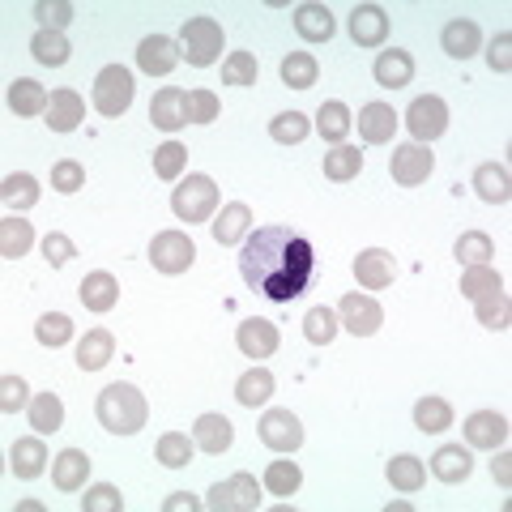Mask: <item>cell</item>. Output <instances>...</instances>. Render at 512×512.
<instances>
[{
	"label": "cell",
	"instance_id": "54",
	"mask_svg": "<svg viewBox=\"0 0 512 512\" xmlns=\"http://www.w3.org/2000/svg\"><path fill=\"white\" fill-rule=\"evenodd\" d=\"M120 508H124V495L111 483H99L82 495V512H120Z\"/></svg>",
	"mask_w": 512,
	"mask_h": 512
},
{
	"label": "cell",
	"instance_id": "23",
	"mask_svg": "<svg viewBox=\"0 0 512 512\" xmlns=\"http://www.w3.org/2000/svg\"><path fill=\"white\" fill-rule=\"evenodd\" d=\"M248 227H252V210L244 201H231V205H222V214L210 222V231L222 248H231L239 244V239H248Z\"/></svg>",
	"mask_w": 512,
	"mask_h": 512
},
{
	"label": "cell",
	"instance_id": "11",
	"mask_svg": "<svg viewBox=\"0 0 512 512\" xmlns=\"http://www.w3.org/2000/svg\"><path fill=\"white\" fill-rule=\"evenodd\" d=\"M431 167H436V154H431L427 146H419V141H410V146H397L393 158H389L393 180H397V184H406V188L423 184L427 175H431Z\"/></svg>",
	"mask_w": 512,
	"mask_h": 512
},
{
	"label": "cell",
	"instance_id": "42",
	"mask_svg": "<svg viewBox=\"0 0 512 512\" xmlns=\"http://www.w3.org/2000/svg\"><path fill=\"white\" fill-rule=\"evenodd\" d=\"M308 133H312V120L303 111H282V116L269 120V137L282 141V146H299Z\"/></svg>",
	"mask_w": 512,
	"mask_h": 512
},
{
	"label": "cell",
	"instance_id": "58",
	"mask_svg": "<svg viewBox=\"0 0 512 512\" xmlns=\"http://www.w3.org/2000/svg\"><path fill=\"white\" fill-rule=\"evenodd\" d=\"M487 64L495 73H508L512 69V35L508 30H500V35L491 39V47H487Z\"/></svg>",
	"mask_w": 512,
	"mask_h": 512
},
{
	"label": "cell",
	"instance_id": "38",
	"mask_svg": "<svg viewBox=\"0 0 512 512\" xmlns=\"http://www.w3.org/2000/svg\"><path fill=\"white\" fill-rule=\"evenodd\" d=\"M30 244H35V227L22 218H5L0 222V256L5 261H18V256L30 252Z\"/></svg>",
	"mask_w": 512,
	"mask_h": 512
},
{
	"label": "cell",
	"instance_id": "45",
	"mask_svg": "<svg viewBox=\"0 0 512 512\" xmlns=\"http://www.w3.org/2000/svg\"><path fill=\"white\" fill-rule=\"evenodd\" d=\"M303 487V474L295 461H269V470H265V491L269 495H295Z\"/></svg>",
	"mask_w": 512,
	"mask_h": 512
},
{
	"label": "cell",
	"instance_id": "41",
	"mask_svg": "<svg viewBox=\"0 0 512 512\" xmlns=\"http://www.w3.org/2000/svg\"><path fill=\"white\" fill-rule=\"evenodd\" d=\"M414 427L419 431H444V427H453V406L444 402V397H423L419 406H414Z\"/></svg>",
	"mask_w": 512,
	"mask_h": 512
},
{
	"label": "cell",
	"instance_id": "24",
	"mask_svg": "<svg viewBox=\"0 0 512 512\" xmlns=\"http://www.w3.org/2000/svg\"><path fill=\"white\" fill-rule=\"evenodd\" d=\"M372 73H376V82H380V86L402 90V86H410V77H414V56L402 52V47H389V52H380V56H376Z\"/></svg>",
	"mask_w": 512,
	"mask_h": 512
},
{
	"label": "cell",
	"instance_id": "47",
	"mask_svg": "<svg viewBox=\"0 0 512 512\" xmlns=\"http://www.w3.org/2000/svg\"><path fill=\"white\" fill-rule=\"evenodd\" d=\"M303 333H308L312 346H329L333 338H338V312L333 308H312L308 316H303Z\"/></svg>",
	"mask_w": 512,
	"mask_h": 512
},
{
	"label": "cell",
	"instance_id": "46",
	"mask_svg": "<svg viewBox=\"0 0 512 512\" xmlns=\"http://www.w3.org/2000/svg\"><path fill=\"white\" fill-rule=\"evenodd\" d=\"M188 167V150L180 146V141H163V146L154 150V175L158 180H180Z\"/></svg>",
	"mask_w": 512,
	"mask_h": 512
},
{
	"label": "cell",
	"instance_id": "30",
	"mask_svg": "<svg viewBox=\"0 0 512 512\" xmlns=\"http://www.w3.org/2000/svg\"><path fill=\"white\" fill-rule=\"evenodd\" d=\"M295 30L308 43H329L333 39V13L329 5H299L295 9Z\"/></svg>",
	"mask_w": 512,
	"mask_h": 512
},
{
	"label": "cell",
	"instance_id": "14",
	"mask_svg": "<svg viewBox=\"0 0 512 512\" xmlns=\"http://www.w3.org/2000/svg\"><path fill=\"white\" fill-rule=\"evenodd\" d=\"M350 39L359 47H380L389 39V13L380 5H355L350 9Z\"/></svg>",
	"mask_w": 512,
	"mask_h": 512
},
{
	"label": "cell",
	"instance_id": "59",
	"mask_svg": "<svg viewBox=\"0 0 512 512\" xmlns=\"http://www.w3.org/2000/svg\"><path fill=\"white\" fill-rule=\"evenodd\" d=\"M508 461H512L508 453H500V457L491 461V474H495V483H500V487H508V483H512V466H508Z\"/></svg>",
	"mask_w": 512,
	"mask_h": 512
},
{
	"label": "cell",
	"instance_id": "49",
	"mask_svg": "<svg viewBox=\"0 0 512 512\" xmlns=\"http://www.w3.org/2000/svg\"><path fill=\"white\" fill-rule=\"evenodd\" d=\"M256 56L252 52H231L222 60V86H256Z\"/></svg>",
	"mask_w": 512,
	"mask_h": 512
},
{
	"label": "cell",
	"instance_id": "3",
	"mask_svg": "<svg viewBox=\"0 0 512 512\" xmlns=\"http://www.w3.org/2000/svg\"><path fill=\"white\" fill-rule=\"evenodd\" d=\"M171 210L180 222H210V214L218 210V184L210 180V175H188V180L175 188L171 197Z\"/></svg>",
	"mask_w": 512,
	"mask_h": 512
},
{
	"label": "cell",
	"instance_id": "1",
	"mask_svg": "<svg viewBox=\"0 0 512 512\" xmlns=\"http://www.w3.org/2000/svg\"><path fill=\"white\" fill-rule=\"evenodd\" d=\"M239 278L269 303H291L316 278V248L295 227H256L239 248Z\"/></svg>",
	"mask_w": 512,
	"mask_h": 512
},
{
	"label": "cell",
	"instance_id": "27",
	"mask_svg": "<svg viewBox=\"0 0 512 512\" xmlns=\"http://www.w3.org/2000/svg\"><path fill=\"white\" fill-rule=\"evenodd\" d=\"M9 470L30 483V478H39L47 470V448H43V436H30V440H18L9 448Z\"/></svg>",
	"mask_w": 512,
	"mask_h": 512
},
{
	"label": "cell",
	"instance_id": "26",
	"mask_svg": "<svg viewBox=\"0 0 512 512\" xmlns=\"http://www.w3.org/2000/svg\"><path fill=\"white\" fill-rule=\"evenodd\" d=\"M86 478H90V457L82 448H64V453L52 461V483L60 491H82Z\"/></svg>",
	"mask_w": 512,
	"mask_h": 512
},
{
	"label": "cell",
	"instance_id": "7",
	"mask_svg": "<svg viewBox=\"0 0 512 512\" xmlns=\"http://www.w3.org/2000/svg\"><path fill=\"white\" fill-rule=\"evenodd\" d=\"M197 261V248H192V239L184 231H163L150 239V265L158 274H184Z\"/></svg>",
	"mask_w": 512,
	"mask_h": 512
},
{
	"label": "cell",
	"instance_id": "32",
	"mask_svg": "<svg viewBox=\"0 0 512 512\" xmlns=\"http://www.w3.org/2000/svg\"><path fill=\"white\" fill-rule=\"evenodd\" d=\"M474 192L483 197L487 205H508L512 197V188H508V167L500 163H483L474 171Z\"/></svg>",
	"mask_w": 512,
	"mask_h": 512
},
{
	"label": "cell",
	"instance_id": "20",
	"mask_svg": "<svg viewBox=\"0 0 512 512\" xmlns=\"http://www.w3.org/2000/svg\"><path fill=\"white\" fill-rule=\"evenodd\" d=\"M231 440H235V427H231L227 414H201L197 427H192V444L205 448V453H210V457L227 453Z\"/></svg>",
	"mask_w": 512,
	"mask_h": 512
},
{
	"label": "cell",
	"instance_id": "44",
	"mask_svg": "<svg viewBox=\"0 0 512 512\" xmlns=\"http://www.w3.org/2000/svg\"><path fill=\"white\" fill-rule=\"evenodd\" d=\"M453 252H457L461 265H487L495 256V244H491V235H483V231H466L453 244Z\"/></svg>",
	"mask_w": 512,
	"mask_h": 512
},
{
	"label": "cell",
	"instance_id": "36",
	"mask_svg": "<svg viewBox=\"0 0 512 512\" xmlns=\"http://www.w3.org/2000/svg\"><path fill=\"white\" fill-rule=\"evenodd\" d=\"M60 423H64V406L52 389L30 397V427H35L39 436H52V431H60Z\"/></svg>",
	"mask_w": 512,
	"mask_h": 512
},
{
	"label": "cell",
	"instance_id": "35",
	"mask_svg": "<svg viewBox=\"0 0 512 512\" xmlns=\"http://www.w3.org/2000/svg\"><path fill=\"white\" fill-rule=\"evenodd\" d=\"M269 397H274V376H269L265 367H252V372L239 376V384H235V402L239 406L256 410V406H265Z\"/></svg>",
	"mask_w": 512,
	"mask_h": 512
},
{
	"label": "cell",
	"instance_id": "22",
	"mask_svg": "<svg viewBox=\"0 0 512 512\" xmlns=\"http://www.w3.org/2000/svg\"><path fill=\"white\" fill-rule=\"evenodd\" d=\"M82 303H86V312H111L120 303V282L107 274V269H94V274L82 278Z\"/></svg>",
	"mask_w": 512,
	"mask_h": 512
},
{
	"label": "cell",
	"instance_id": "9",
	"mask_svg": "<svg viewBox=\"0 0 512 512\" xmlns=\"http://www.w3.org/2000/svg\"><path fill=\"white\" fill-rule=\"evenodd\" d=\"M338 325L346 333H355V338H372V333L384 325V312L372 295H346L338 303Z\"/></svg>",
	"mask_w": 512,
	"mask_h": 512
},
{
	"label": "cell",
	"instance_id": "5",
	"mask_svg": "<svg viewBox=\"0 0 512 512\" xmlns=\"http://www.w3.org/2000/svg\"><path fill=\"white\" fill-rule=\"evenodd\" d=\"M94 107H99V116H124L133 107V73L124 64H107L94 77Z\"/></svg>",
	"mask_w": 512,
	"mask_h": 512
},
{
	"label": "cell",
	"instance_id": "53",
	"mask_svg": "<svg viewBox=\"0 0 512 512\" xmlns=\"http://www.w3.org/2000/svg\"><path fill=\"white\" fill-rule=\"evenodd\" d=\"M35 18H39V30H64L73 22V5L69 0H39Z\"/></svg>",
	"mask_w": 512,
	"mask_h": 512
},
{
	"label": "cell",
	"instance_id": "43",
	"mask_svg": "<svg viewBox=\"0 0 512 512\" xmlns=\"http://www.w3.org/2000/svg\"><path fill=\"white\" fill-rule=\"evenodd\" d=\"M363 171V154L355 150V146H333L329 154H325V175L329 180H355V175Z\"/></svg>",
	"mask_w": 512,
	"mask_h": 512
},
{
	"label": "cell",
	"instance_id": "19",
	"mask_svg": "<svg viewBox=\"0 0 512 512\" xmlns=\"http://www.w3.org/2000/svg\"><path fill=\"white\" fill-rule=\"evenodd\" d=\"M82 120H86L82 94L77 90H52V103H47V128H52V133H73Z\"/></svg>",
	"mask_w": 512,
	"mask_h": 512
},
{
	"label": "cell",
	"instance_id": "52",
	"mask_svg": "<svg viewBox=\"0 0 512 512\" xmlns=\"http://www.w3.org/2000/svg\"><path fill=\"white\" fill-rule=\"evenodd\" d=\"M218 111L222 103L214 90H188V124H214Z\"/></svg>",
	"mask_w": 512,
	"mask_h": 512
},
{
	"label": "cell",
	"instance_id": "25",
	"mask_svg": "<svg viewBox=\"0 0 512 512\" xmlns=\"http://www.w3.org/2000/svg\"><path fill=\"white\" fill-rule=\"evenodd\" d=\"M470 470H474V461H470V453L461 444H444V448H436V457H431V474H436L440 483H448V487L466 483Z\"/></svg>",
	"mask_w": 512,
	"mask_h": 512
},
{
	"label": "cell",
	"instance_id": "55",
	"mask_svg": "<svg viewBox=\"0 0 512 512\" xmlns=\"http://www.w3.org/2000/svg\"><path fill=\"white\" fill-rule=\"evenodd\" d=\"M82 184H86V167H82V163H73V158H60V163L52 167V188L64 192V197H69V192H77Z\"/></svg>",
	"mask_w": 512,
	"mask_h": 512
},
{
	"label": "cell",
	"instance_id": "50",
	"mask_svg": "<svg viewBox=\"0 0 512 512\" xmlns=\"http://www.w3.org/2000/svg\"><path fill=\"white\" fill-rule=\"evenodd\" d=\"M35 338L43 342V346H64L73 338V320L64 316V312H47V316H39V325H35Z\"/></svg>",
	"mask_w": 512,
	"mask_h": 512
},
{
	"label": "cell",
	"instance_id": "33",
	"mask_svg": "<svg viewBox=\"0 0 512 512\" xmlns=\"http://www.w3.org/2000/svg\"><path fill=\"white\" fill-rule=\"evenodd\" d=\"M30 56H35L39 64H47V69H60V64H69L73 47H69V39H64L60 30H35V39H30Z\"/></svg>",
	"mask_w": 512,
	"mask_h": 512
},
{
	"label": "cell",
	"instance_id": "37",
	"mask_svg": "<svg viewBox=\"0 0 512 512\" xmlns=\"http://www.w3.org/2000/svg\"><path fill=\"white\" fill-rule=\"evenodd\" d=\"M389 483L402 491V495H414V491H423V483H427V470H423V461L419 457H410V453H402V457H393L389 461Z\"/></svg>",
	"mask_w": 512,
	"mask_h": 512
},
{
	"label": "cell",
	"instance_id": "15",
	"mask_svg": "<svg viewBox=\"0 0 512 512\" xmlns=\"http://www.w3.org/2000/svg\"><path fill=\"white\" fill-rule=\"evenodd\" d=\"M466 440L474 448H487V453H495V448L508 444V419L495 410H474L466 419Z\"/></svg>",
	"mask_w": 512,
	"mask_h": 512
},
{
	"label": "cell",
	"instance_id": "34",
	"mask_svg": "<svg viewBox=\"0 0 512 512\" xmlns=\"http://www.w3.org/2000/svg\"><path fill=\"white\" fill-rule=\"evenodd\" d=\"M350 107L346 103H338V99H329V103H320V111H316V133L325 137V141H333V146H342L346 141V133H350Z\"/></svg>",
	"mask_w": 512,
	"mask_h": 512
},
{
	"label": "cell",
	"instance_id": "8",
	"mask_svg": "<svg viewBox=\"0 0 512 512\" xmlns=\"http://www.w3.org/2000/svg\"><path fill=\"white\" fill-rule=\"evenodd\" d=\"M406 128H410V137L419 141V146L444 137V128H448V103L436 99V94H423V99H414L410 111H406Z\"/></svg>",
	"mask_w": 512,
	"mask_h": 512
},
{
	"label": "cell",
	"instance_id": "4",
	"mask_svg": "<svg viewBox=\"0 0 512 512\" xmlns=\"http://www.w3.org/2000/svg\"><path fill=\"white\" fill-rule=\"evenodd\" d=\"M218 56H222V26L214 18H188L180 30V60L210 69Z\"/></svg>",
	"mask_w": 512,
	"mask_h": 512
},
{
	"label": "cell",
	"instance_id": "51",
	"mask_svg": "<svg viewBox=\"0 0 512 512\" xmlns=\"http://www.w3.org/2000/svg\"><path fill=\"white\" fill-rule=\"evenodd\" d=\"M474 312H478V325H487V329H508V295H504V291L474 299Z\"/></svg>",
	"mask_w": 512,
	"mask_h": 512
},
{
	"label": "cell",
	"instance_id": "39",
	"mask_svg": "<svg viewBox=\"0 0 512 512\" xmlns=\"http://www.w3.org/2000/svg\"><path fill=\"white\" fill-rule=\"evenodd\" d=\"M282 82L291 86V90H312L316 86V73H320V64H316V56H308V52H291L282 60Z\"/></svg>",
	"mask_w": 512,
	"mask_h": 512
},
{
	"label": "cell",
	"instance_id": "31",
	"mask_svg": "<svg viewBox=\"0 0 512 512\" xmlns=\"http://www.w3.org/2000/svg\"><path fill=\"white\" fill-rule=\"evenodd\" d=\"M47 103H52V94H47L39 82H30V77L9 82V107L18 111V116H47Z\"/></svg>",
	"mask_w": 512,
	"mask_h": 512
},
{
	"label": "cell",
	"instance_id": "48",
	"mask_svg": "<svg viewBox=\"0 0 512 512\" xmlns=\"http://www.w3.org/2000/svg\"><path fill=\"white\" fill-rule=\"evenodd\" d=\"M192 448H197V444H192L184 431H167V436L158 440V461H163L167 470H184L192 461Z\"/></svg>",
	"mask_w": 512,
	"mask_h": 512
},
{
	"label": "cell",
	"instance_id": "12",
	"mask_svg": "<svg viewBox=\"0 0 512 512\" xmlns=\"http://www.w3.org/2000/svg\"><path fill=\"white\" fill-rule=\"evenodd\" d=\"M175 64H180V43L167 35H146L137 43V69L150 77H167Z\"/></svg>",
	"mask_w": 512,
	"mask_h": 512
},
{
	"label": "cell",
	"instance_id": "10",
	"mask_svg": "<svg viewBox=\"0 0 512 512\" xmlns=\"http://www.w3.org/2000/svg\"><path fill=\"white\" fill-rule=\"evenodd\" d=\"M261 444L274 453H295L303 444V423L291 410H265L261 414Z\"/></svg>",
	"mask_w": 512,
	"mask_h": 512
},
{
	"label": "cell",
	"instance_id": "2",
	"mask_svg": "<svg viewBox=\"0 0 512 512\" xmlns=\"http://www.w3.org/2000/svg\"><path fill=\"white\" fill-rule=\"evenodd\" d=\"M94 414H99L103 431H111V436H137V431L146 427V419H150V406H146V397H141V389L116 380V384H107V389L99 393Z\"/></svg>",
	"mask_w": 512,
	"mask_h": 512
},
{
	"label": "cell",
	"instance_id": "21",
	"mask_svg": "<svg viewBox=\"0 0 512 512\" xmlns=\"http://www.w3.org/2000/svg\"><path fill=\"white\" fill-rule=\"evenodd\" d=\"M397 133V111L389 103H367L359 111V137L367 146H384V141H393Z\"/></svg>",
	"mask_w": 512,
	"mask_h": 512
},
{
	"label": "cell",
	"instance_id": "56",
	"mask_svg": "<svg viewBox=\"0 0 512 512\" xmlns=\"http://www.w3.org/2000/svg\"><path fill=\"white\" fill-rule=\"evenodd\" d=\"M26 380L22 376H5V380H0V410H5V414H18L22 406H26Z\"/></svg>",
	"mask_w": 512,
	"mask_h": 512
},
{
	"label": "cell",
	"instance_id": "13",
	"mask_svg": "<svg viewBox=\"0 0 512 512\" xmlns=\"http://www.w3.org/2000/svg\"><path fill=\"white\" fill-rule=\"evenodd\" d=\"M393 274H397L393 252L367 248V252L355 256V278H359L363 291H384V286H393Z\"/></svg>",
	"mask_w": 512,
	"mask_h": 512
},
{
	"label": "cell",
	"instance_id": "57",
	"mask_svg": "<svg viewBox=\"0 0 512 512\" xmlns=\"http://www.w3.org/2000/svg\"><path fill=\"white\" fill-rule=\"evenodd\" d=\"M43 256H47V265H69L73 256H77V248H73V239H69V235L52 231V235L43 239Z\"/></svg>",
	"mask_w": 512,
	"mask_h": 512
},
{
	"label": "cell",
	"instance_id": "18",
	"mask_svg": "<svg viewBox=\"0 0 512 512\" xmlns=\"http://www.w3.org/2000/svg\"><path fill=\"white\" fill-rule=\"evenodd\" d=\"M150 120L154 128H163V133H175V128H184L188 124V94L184 90H158L154 94V103H150Z\"/></svg>",
	"mask_w": 512,
	"mask_h": 512
},
{
	"label": "cell",
	"instance_id": "60",
	"mask_svg": "<svg viewBox=\"0 0 512 512\" xmlns=\"http://www.w3.org/2000/svg\"><path fill=\"white\" fill-rule=\"evenodd\" d=\"M163 508H167V512H184V508L192 512V508H197V500H192V495H188V491H180V495H171V500H167Z\"/></svg>",
	"mask_w": 512,
	"mask_h": 512
},
{
	"label": "cell",
	"instance_id": "28",
	"mask_svg": "<svg viewBox=\"0 0 512 512\" xmlns=\"http://www.w3.org/2000/svg\"><path fill=\"white\" fill-rule=\"evenodd\" d=\"M111 355H116V338H111L107 329H90L82 342H77V367L82 372H99V367L111 363Z\"/></svg>",
	"mask_w": 512,
	"mask_h": 512
},
{
	"label": "cell",
	"instance_id": "40",
	"mask_svg": "<svg viewBox=\"0 0 512 512\" xmlns=\"http://www.w3.org/2000/svg\"><path fill=\"white\" fill-rule=\"evenodd\" d=\"M495 291H504V278L495 274L491 265H466V274H461V295L474 303V299L495 295Z\"/></svg>",
	"mask_w": 512,
	"mask_h": 512
},
{
	"label": "cell",
	"instance_id": "17",
	"mask_svg": "<svg viewBox=\"0 0 512 512\" xmlns=\"http://www.w3.org/2000/svg\"><path fill=\"white\" fill-rule=\"evenodd\" d=\"M440 47H444V56H453V60H470V56H478V47H483V30L470 18H453L440 30Z\"/></svg>",
	"mask_w": 512,
	"mask_h": 512
},
{
	"label": "cell",
	"instance_id": "16",
	"mask_svg": "<svg viewBox=\"0 0 512 512\" xmlns=\"http://www.w3.org/2000/svg\"><path fill=\"white\" fill-rule=\"evenodd\" d=\"M235 342H239V350H244L248 359H269L278 350V325L274 320L252 316V320H244V325L235 329Z\"/></svg>",
	"mask_w": 512,
	"mask_h": 512
},
{
	"label": "cell",
	"instance_id": "29",
	"mask_svg": "<svg viewBox=\"0 0 512 512\" xmlns=\"http://www.w3.org/2000/svg\"><path fill=\"white\" fill-rule=\"evenodd\" d=\"M0 201H5V210L26 214L30 205H39V180L35 175H26V171L5 175V184H0Z\"/></svg>",
	"mask_w": 512,
	"mask_h": 512
},
{
	"label": "cell",
	"instance_id": "6",
	"mask_svg": "<svg viewBox=\"0 0 512 512\" xmlns=\"http://www.w3.org/2000/svg\"><path fill=\"white\" fill-rule=\"evenodd\" d=\"M256 504H261V491H256L252 474H231L227 483H214L205 495V508L214 512H256Z\"/></svg>",
	"mask_w": 512,
	"mask_h": 512
}]
</instances>
